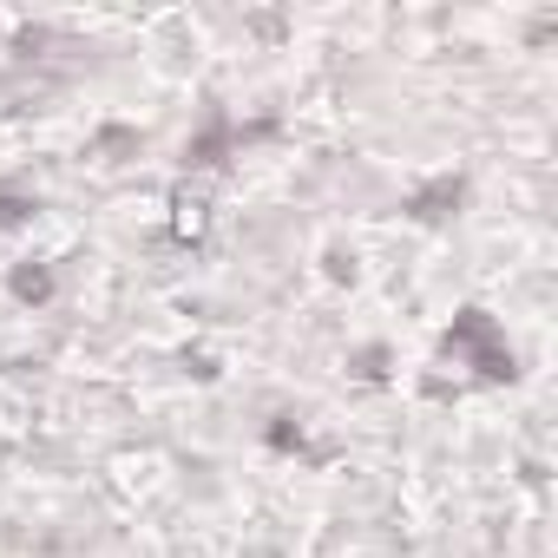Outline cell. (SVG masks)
Returning <instances> with one entry per match:
<instances>
[{
  "instance_id": "obj_1",
  "label": "cell",
  "mask_w": 558,
  "mask_h": 558,
  "mask_svg": "<svg viewBox=\"0 0 558 558\" xmlns=\"http://www.w3.org/2000/svg\"><path fill=\"white\" fill-rule=\"evenodd\" d=\"M447 362L453 368H473V375H486V381H499V375H512V349H506V336H499V323L486 316V310H466V316H453V329H447Z\"/></svg>"
}]
</instances>
